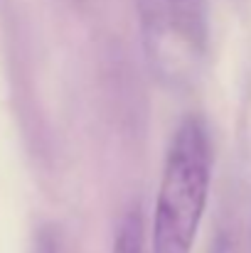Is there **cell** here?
Listing matches in <instances>:
<instances>
[{"instance_id":"6da1fadb","label":"cell","mask_w":251,"mask_h":253,"mask_svg":"<svg viewBox=\"0 0 251 253\" xmlns=\"http://www.w3.org/2000/svg\"><path fill=\"white\" fill-rule=\"evenodd\" d=\"M212 177L209 133L187 116L167 150L153 219V253H190L207 207Z\"/></svg>"},{"instance_id":"7a4b0ae2","label":"cell","mask_w":251,"mask_h":253,"mask_svg":"<svg viewBox=\"0 0 251 253\" xmlns=\"http://www.w3.org/2000/svg\"><path fill=\"white\" fill-rule=\"evenodd\" d=\"M151 57L163 69L177 54L197 57L204 44V0H136Z\"/></svg>"},{"instance_id":"3957f363","label":"cell","mask_w":251,"mask_h":253,"mask_svg":"<svg viewBox=\"0 0 251 253\" xmlns=\"http://www.w3.org/2000/svg\"><path fill=\"white\" fill-rule=\"evenodd\" d=\"M212 253H251V192L229 199Z\"/></svg>"},{"instance_id":"277c9868","label":"cell","mask_w":251,"mask_h":253,"mask_svg":"<svg viewBox=\"0 0 251 253\" xmlns=\"http://www.w3.org/2000/svg\"><path fill=\"white\" fill-rule=\"evenodd\" d=\"M143 251V216L141 207H131L126 216L118 224L116 239H113V253H141Z\"/></svg>"}]
</instances>
